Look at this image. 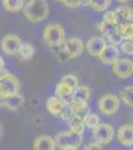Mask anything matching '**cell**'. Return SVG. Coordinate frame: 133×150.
<instances>
[{"label": "cell", "instance_id": "cell-5", "mask_svg": "<svg viewBox=\"0 0 133 150\" xmlns=\"http://www.w3.org/2000/svg\"><path fill=\"white\" fill-rule=\"evenodd\" d=\"M120 98L114 93H106L97 101V110L103 116H114L120 110Z\"/></svg>", "mask_w": 133, "mask_h": 150}, {"label": "cell", "instance_id": "cell-14", "mask_svg": "<svg viewBox=\"0 0 133 150\" xmlns=\"http://www.w3.org/2000/svg\"><path fill=\"white\" fill-rule=\"evenodd\" d=\"M72 119H78V120H85V117L90 114V105L85 102H69L67 105Z\"/></svg>", "mask_w": 133, "mask_h": 150}, {"label": "cell", "instance_id": "cell-2", "mask_svg": "<svg viewBox=\"0 0 133 150\" xmlns=\"http://www.w3.org/2000/svg\"><path fill=\"white\" fill-rule=\"evenodd\" d=\"M43 42L51 47V48H57V47H62L66 41V32L64 27L58 23H50L48 26H45L43 29Z\"/></svg>", "mask_w": 133, "mask_h": 150}, {"label": "cell", "instance_id": "cell-15", "mask_svg": "<svg viewBox=\"0 0 133 150\" xmlns=\"http://www.w3.org/2000/svg\"><path fill=\"white\" fill-rule=\"evenodd\" d=\"M120 54H121V53H120L118 47L106 44V47L103 48V51L100 53L99 59H100L102 63H105V65H114L115 62L120 59Z\"/></svg>", "mask_w": 133, "mask_h": 150}, {"label": "cell", "instance_id": "cell-8", "mask_svg": "<svg viewBox=\"0 0 133 150\" xmlns=\"http://www.w3.org/2000/svg\"><path fill=\"white\" fill-rule=\"evenodd\" d=\"M62 48H63V53L66 54L67 59H78L84 53V50H85V44H84V41L81 38L72 36L64 41Z\"/></svg>", "mask_w": 133, "mask_h": 150}, {"label": "cell", "instance_id": "cell-26", "mask_svg": "<svg viewBox=\"0 0 133 150\" xmlns=\"http://www.w3.org/2000/svg\"><path fill=\"white\" fill-rule=\"evenodd\" d=\"M93 11H97V12H105L108 11V8H109L111 5V0H88L87 3Z\"/></svg>", "mask_w": 133, "mask_h": 150}, {"label": "cell", "instance_id": "cell-21", "mask_svg": "<svg viewBox=\"0 0 133 150\" xmlns=\"http://www.w3.org/2000/svg\"><path fill=\"white\" fill-rule=\"evenodd\" d=\"M117 30L123 36L124 41H133V21L132 23H120Z\"/></svg>", "mask_w": 133, "mask_h": 150}, {"label": "cell", "instance_id": "cell-23", "mask_svg": "<svg viewBox=\"0 0 133 150\" xmlns=\"http://www.w3.org/2000/svg\"><path fill=\"white\" fill-rule=\"evenodd\" d=\"M24 5H26L24 0H3V8L8 12H10V14H15V12L22 11Z\"/></svg>", "mask_w": 133, "mask_h": 150}, {"label": "cell", "instance_id": "cell-6", "mask_svg": "<svg viewBox=\"0 0 133 150\" xmlns=\"http://www.w3.org/2000/svg\"><path fill=\"white\" fill-rule=\"evenodd\" d=\"M91 135H93V138H94V143H97L100 146H106V144H109L112 140H114V137H115V131L114 128L111 126L109 123H99L97 126H96L94 129H91Z\"/></svg>", "mask_w": 133, "mask_h": 150}, {"label": "cell", "instance_id": "cell-29", "mask_svg": "<svg viewBox=\"0 0 133 150\" xmlns=\"http://www.w3.org/2000/svg\"><path fill=\"white\" fill-rule=\"evenodd\" d=\"M120 53L126 56H133V41H123L121 45L118 47Z\"/></svg>", "mask_w": 133, "mask_h": 150}, {"label": "cell", "instance_id": "cell-36", "mask_svg": "<svg viewBox=\"0 0 133 150\" xmlns=\"http://www.w3.org/2000/svg\"><path fill=\"white\" fill-rule=\"evenodd\" d=\"M2 132H3V131H2V126H0V137H2Z\"/></svg>", "mask_w": 133, "mask_h": 150}, {"label": "cell", "instance_id": "cell-1", "mask_svg": "<svg viewBox=\"0 0 133 150\" xmlns=\"http://www.w3.org/2000/svg\"><path fill=\"white\" fill-rule=\"evenodd\" d=\"M24 17L30 23H41L50 14V5L46 0H29L22 8Z\"/></svg>", "mask_w": 133, "mask_h": 150}, {"label": "cell", "instance_id": "cell-12", "mask_svg": "<svg viewBox=\"0 0 133 150\" xmlns=\"http://www.w3.org/2000/svg\"><path fill=\"white\" fill-rule=\"evenodd\" d=\"M117 140L121 146L126 147H132L133 146V125L132 123H126L121 125L117 131Z\"/></svg>", "mask_w": 133, "mask_h": 150}, {"label": "cell", "instance_id": "cell-7", "mask_svg": "<svg viewBox=\"0 0 133 150\" xmlns=\"http://www.w3.org/2000/svg\"><path fill=\"white\" fill-rule=\"evenodd\" d=\"M54 141H55V146L60 150L69 149V147H76L78 149L82 144V137L70 132V131H62L54 137Z\"/></svg>", "mask_w": 133, "mask_h": 150}, {"label": "cell", "instance_id": "cell-10", "mask_svg": "<svg viewBox=\"0 0 133 150\" xmlns=\"http://www.w3.org/2000/svg\"><path fill=\"white\" fill-rule=\"evenodd\" d=\"M112 72L115 77L126 80L133 75V62L130 59H118L112 65Z\"/></svg>", "mask_w": 133, "mask_h": 150}, {"label": "cell", "instance_id": "cell-27", "mask_svg": "<svg viewBox=\"0 0 133 150\" xmlns=\"http://www.w3.org/2000/svg\"><path fill=\"white\" fill-rule=\"evenodd\" d=\"M103 21L111 27H117L120 24V20L115 14V11H105V15H103Z\"/></svg>", "mask_w": 133, "mask_h": 150}, {"label": "cell", "instance_id": "cell-20", "mask_svg": "<svg viewBox=\"0 0 133 150\" xmlns=\"http://www.w3.org/2000/svg\"><path fill=\"white\" fill-rule=\"evenodd\" d=\"M115 14L121 23H132L133 21V8L132 6H118Z\"/></svg>", "mask_w": 133, "mask_h": 150}, {"label": "cell", "instance_id": "cell-11", "mask_svg": "<svg viewBox=\"0 0 133 150\" xmlns=\"http://www.w3.org/2000/svg\"><path fill=\"white\" fill-rule=\"evenodd\" d=\"M69 102L63 98H58V96H51L46 99V111L52 116H62L63 111L67 108Z\"/></svg>", "mask_w": 133, "mask_h": 150}, {"label": "cell", "instance_id": "cell-30", "mask_svg": "<svg viewBox=\"0 0 133 150\" xmlns=\"http://www.w3.org/2000/svg\"><path fill=\"white\" fill-rule=\"evenodd\" d=\"M84 3V0H63V5L69 9H76V8H81Z\"/></svg>", "mask_w": 133, "mask_h": 150}, {"label": "cell", "instance_id": "cell-35", "mask_svg": "<svg viewBox=\"0 0 133 150\" xmlns=\"http://www.w3.org/2000/svg\"><path fill=\"white\" fill-rule=\"evenodd\" d=\"M62 150H78L76 147H69V149H62Z\"/></svg>", "mask_w": 133, "mask_h": 150}, {"label": "cell", "instance_id": "cell-34", "mask_svg": "<svg viewBox=\"0 0 133 150\" xmlns=\"http://www.w3.org/2000/svg\"><path fill=\"white\" fill-rule=\"evenodd\" d=\"M117 2H118V3H123V5H124V3H127V2H129V0H117Z\"/></svg>", "mask_w": 133, "mask_h": 150}, {"label": "cell", "instance_id": "cell-19", "mask_svg": "<svg viewBox=\"0 0 133 150\" xmlns=\"http://www.w3.org/2000/svg\"><path fill=\"white\" fill-rule=\"evenodd\" d=\"M17 56H18L20 60H22V62L32 60L33 56H34V47H33V44H30V42H22L21 47H20V50H18V54H17Z\"/></svg>", "mask_w": 133, "mask_h": 150}, {"label": "cell", "instance_id": "cell-18", "mask_svg": "<svg viewBox=\"0 0 133 150\" xmlns=\"http://www.w3.org/2000/svg\"><path fill=\"white\" fill-rule=\"evenodd\" d=\"M90 99V89L87 86H78L70 96V102H88Z\"/></svg>", "mask_w": 133, "mask_h": 150}, {"label": "cell", "instance_id": "cell-4", "mask_svg": "<svg viewBox=\"0 0 133 150\" xmlns=\"http://www.w3.org/2000/svg\"><path fill=\"white\" fill-rule=\"evenodd\" d=\"M79 84H78V77L74 74H66L64 77L60 80L55 86V96L58 98H63V99H67L72 96L74 90L76 89Z\"/></svg>", "mask_w": 133, "mask_h": 150}, {"label": "cell", "instance_id": "cell-25", "mask_svg": "<svg viewBox=\"0 0 133 150\" xmlns=\"http://www.w3.org/2000/svg\"><path fill=\"white\" fill-rule=\"evenodd\" d=\"M85 129L87 128H85V125H84L82 120H78V119H70L69 120V131L70 132H74V134L82 137L84 132H85Z\"/></svg>", "mask_w": 133, "mask_h": 150}, {"label": "cell", "instance_id": "cell-22", "mask_svg": "<svg viewBox=\"0 0 133 150\" xmlns=\"http://www.w3.org/2000/svg\"><path fill=\"white\" fill-rule=\"evenodd\" d=\"M105 41H106V44H109V45L120 47L124 39H123V36L120 35V32H118L117 29H111L109 32L105 35Z\"/></svg>", "mask_w": 133, "mask_h": 150}, {"label": "cell", "instance_id": "cell-13", "mask_svg": "<svg viewBox=\"0 0 133 150\" xmlns=\"http://www.w3.org/2000/svg\"><path fill=\"white\" fill-rule=\"evenodd\" d=\"M105 47H106V41L103 36H93L85 42V50L93 57H99Z\"/></svg>", "mask_w": 133, "mask_h": 150}, {"label": "cell", "instance_id": "cell-24", "mask_svg": "<svg viewBox=\"0 0 133 150\" xmlns=\"http://www.w3.org/2000/svg\"><path fill=\"white\" fill-rule=\"evenodd\" d=\"M120 101L124 102L127 107H133V86H126L120 92Z\"/></svg>", "mask_w": 133, "mask_h": 150}, {"label": "cell", "instance_id": "cell-16", "mask_svg": "<svg viewBox=\"0 0 133 150\" xmlns=\"http://www.w3.org/2000/svg\"><path fill=\"white\" fill-rule=\"evenodd\" d=\"M55 141L50 135H38L33 141V150H55Z\"/></svg>", "mask_w": 133, "mask_h": 150}, {"label": "cell", "instance_id": "cell-9", "mask_svg": "<svg viewBox=\"0 0 133 150\" xmlns=\"http://www.w3.org/2000/svg\"><path fill=\"white\" fill-rule=\"evenodd\" d=\"M21 44H22V41H21V38H20L18 35L9 33V35L3 36L0 47H2V50H3L5 54H8V56H17Z\"/></svg>", "mask_w": 133, "mask_h": 150}, {"label": "cell", "instance_id": "cell-37", "mask_svg": "<svg viewBox=\"0 0 133 150\" xmlns=\"http://www.w3.org/2000/svg\"><path fill=\"white\" fill-rule=\"evenodd\" d=\"M57 2H63V0H57Z\"/></svg>", "mask_w": 133, "mask_h": 150}, {"label": "cell", "instance_id": "cell-31", "mask_svg": "<svg viewBox=\"0 0 133 150\" xmlns=\"http://www.w3.org/2000/svg\"><path fill=\"white\" fill-rule=\"evenodd\" d=\"M111 29H112V27H111V26H108V24H106V23H105L103 20H102V21H100V23L97 24V30H99V32H100V33H102L103 36H105V35H106L108 32H109Z\"/></svg>", "mask_w": 133, "mask_h": 150}, {"label": "cell", "instance_id": "cell-17", "mask_svg": "<svg viewBox=\"0 0 133 150\" xmlns=\"http://www.w3.org/2000/svg\"><path fill=\"white\" fill-rule=\"evenodd\" d=\"M22 104H24V98L20 93H17V95L6 96L3 99V102H2V107H6L10 111H17V110H20L22 107Z\"/></svg>", "mask_w": 133, "mask_h": 150}, {"label": "cell", "instance_id": "cell-28", "mask_svg": "<svg viewBox=\"0 0 133 150\" xmlns=\"http://www.w3.org/2000/svg\"><path fill=\"white\" fill-rule=\"evenodd\" d=\"M99 123H100V117L97 114H93V112H90V114L85 117V120H84L85 128H90V129H94Z\"/></svg>", "mask_w": 133, "mask_h": 150}, {"label": "cell", "instance_id": "cell-3", "mask_svg": "<svg viewBox=\"0 0 133 150\" xmlns=\"http://www.w3.org/2000/svg\"><path fill=\"white\" fill-rule=\"evenodd\" d=\"M20 89L21 83L14 74L8 72L6 69L0 72V107H2V102L6 96L20 93Z\"/></svg>", "mask_w": 133, "mask_h": 150}, {"label": "cell", "instance_id": "cell-33", "mask_svg": "<svg viewBox=\"0 0 133 150\" xmlns=\"http://www.w3.org/2000/svg\"><path fill=\"white\" fill-rule=\"evenodd\" d=\"M2 71H5V59L0 56V72Z\"/></svg>", "mask_w": 133, "mask_h": 150}, {"label": "cell", "instance_id": "cell-32", "mask_svg": "<svg viewBox=\"0 0 133 150\" xmlns=\"http://www.w3.org/2000/svg\"><path fill=\"white\" fill-rule=\"evenodd\" d=\"M84 150H103V146H100L97 143H88L84 146Z\"/></svg>", "mask_w": 133, "mask_h": 150}]
</instances>
